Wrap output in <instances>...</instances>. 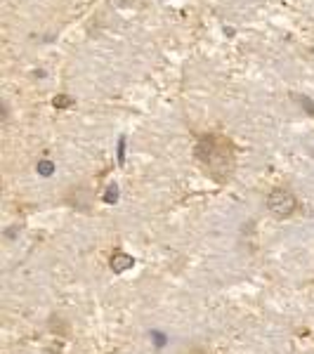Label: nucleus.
<instances>
[{
	"label": "nucleus",
	"instance_id": "1",
	"mask_svg": "<svg viewBox=\"0 0 314 354\" xmlns=\"http://www.w3.org/2000/svg\"><path fill=\"white\" fill-rule=\"evenodd\" d=\"M267 208L279 217H288L296 210V196L291 192H286V189H274L269 194V198H267Z\"/></svg>",
	"mask_w": 314,
	"mask_h": 354
},
{
	"label": "nucleus",
	"instance_id": "2",
	"mask_svg": "<svg viewBox=\"0 0 314 354\" xmlns=\"http://www.w3.org/2000/svg\"><path fill=\"white\" fill-rule=\"evenodd\" d=\"M132 262H135V260H132L130 255H126V253H116V255L111 257V269H113L116 274H123L126 269L132 267Z\"/></svg>",
	"mask_w": 314,
	"mask_h": 354
},
{
	"label": "nucleus",
	"instance_id": "3",
	"mask_svg": "<svg viewBox=\"0 0 314 354\" xmlns=\"http://www.w3.org/2000/svg\"><path fill=\"white\" fill-rule=\"evenodd\" d=\"M52 106L55 109H69V106H74V99L69 95H57L55 99H52Z\"/></svg>",
	"mask_w": 314,
	"mask_h": 354
},
{
	"label": "nucleus",
	"instance_id": "4",
	"mask_svg": "<svg viewBox=\"0 0 314 354\" xmlns=\"http://www.w3.org/2000/svg\"><path fill=\"white\" fill-rule=\"evenodd\" d=\"M118 201V184H109L104 192V203H116Z\"/></svg>",
	"mask_w": 314,
	"mask_h": 354
},
{
	"label": "nucleus",
	"instance_id": "5",
	"mask_svg": "<svg viewBox=\"0 0 314 354\" xmlns=\"http://www.w3.org/2000/svg\"><path fill=\"white\" fill-rule=\"evenodd\" d=\"M38 173L43 177H50L52 173H55V163H50V161H40L38 163Z\"/></svg>",
	"mask_w": 314,
	"mask_h": 354
},
{
	"label": "nucleus",
	"instance_id": "6",
	"mask_svg": "<svg viewBox=\"0 0 314 354\" xmlns=\"http://www.w3.org/2000/svg\"><path fill=\"white\" fill-rule=\"evenodd\" d=\"M293 99H296V102H300L302 106H307V111H310V113H314V102H310L307 97H300V95H296Z\"/></svg>",
	"mask_w": 314,
	"mask_h": 354
},
{
	"label": "nucleus",
	"instance_id": "7",
	"mask_svg": "<svg viewBox=\"0 0 314 354\" xmlns=\"http://www.w3.org/2000/svg\"><path fill=\"white\" fill-rule=\"evenodd\" d=\"M123 161H126V137L118 140V163H123Z\"/></svg>",
	"mask_w": 314,
	"mask_h": 354
},
{
	"label": "nucleus",
	"instance_id": "8",
	"mask_svg": "<svg viewBox=\"0 0 314 354\" xmlns=\"http://www.w3.org/2000/svg\"><path fill=\"white\" fill-rule=\"evenodd\" d=\"M154 340H156V345L161 347V345H166V338H163V333H154Z\"/></svg>",
	"mask_w": 314,
	"mask_h": 354
}]
</instances>
